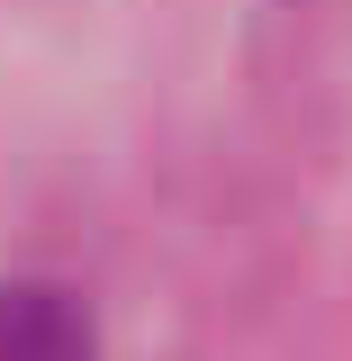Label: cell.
I'll use <instances>...</instances> for the list:
<instances>
[{
	"mask_svg": "<svg viewBox=\"0 0 352 361\" xmlns=\"http://www.w3.org/2000/svg\"><path fill=\"white\" fill-rule=\"evenodd\" d=\"M0 361H99L82 289L63 280H0Z\"/></svg>",
	"mask_w": 352,
	"mask_h": 361,
	"instance_id": "6da1fadb",
	"label": "cell"
}]
</instances>
